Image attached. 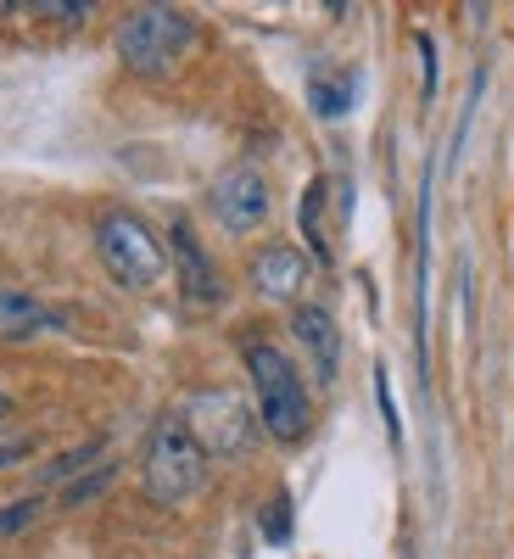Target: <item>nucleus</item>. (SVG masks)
<instances>
[{
  "label": "nucleus",
  "instance_id": "nucleus-17",
  "mask_svg": "<svg viewBox=\"0 0 514 559\" xmlns=\"http://www.w3.org/2000/svg\"><path fill=\"white\" fill-rule=\"evenodd\" d=\"M39 453V431H23V426H0V471H17Z\"/></svg>",
  "mask_w": 514,
  "mask_h": 559
},
{
  "label": "nucleus",
  "instance_id": "nucleus-19",
  "mask_svg": "<svg viewBox=\"0 0 514 559\" xmlns=\"http://www.w3.org/2000/svg\"><path fill=\"white\" fill-rule=\"evenodd\" d=\"M375 392H381V414H386V431H392V442L403 437V426H397V403H392V381H386V369H375Z\"/></svg>",
  "mask_w": 514,
  "mask_h": 559
},
{
  "label": "nucleus",
  "instance_id": "nucleus-1",
  "mask_svg": "<svg viewBox=\"0 0 514 559\" xmlns=\"http://www.w3.org/2000/svg\"><path fill=\"white\" fill-rule=\"evenodd\" d=\"M241 364H247V381H252V408H258L263 437L297 448L313 431V392H308V376L297 369V358L268 336H247Z\"/></svg>",
  "mask_w": 514,
  "mask_h": 559
},
{
  "label": "nucleus",
  "instance_id": "nucleus-15",
  "mask_svg": "<svg viewBox=\"0 0 514 559\" xmlns=\"http://www.w3.org/2000/svg\"><path fill=\"white\" fill-rule=\"evenodd\" d=\"M324 197H331V185L308 179V191H302V236H308V247H313L319 263H331V236H324Z\"/></svg>",
  "mask_w": 514,
  "mask_h": 559
},
{
  "label": "nucleus",
  "instance_id": "nucleus-5",
  "mask_svg": "<svg viewBox=\"0 0 514 559\" xmlns=\"http://www.w3.org/2000/svg\"><path fill=\"white\" fill-rule=\"evenodd\" d=\"M184 426L196 431V442L207 448V459H247L258 448V408L241 397V392H229V386H202L184 397Z\"/></svg>",
  "mask_w": 514,
  "mask_h": 559
},
{
  "label": "nucleus",
  "instance_id": "nucleus-11",
  "mask_svg": "<svg viewBox=\"0 0 514 559\" xmlns=\"http://www.w3.org/2000/svg\"><path fill=\"white\" fill-rule=\"evenodd\" d=\"M101 459H107V442H101V437L73 442V448H62L51 464H39V476H34L39 487H34V492H62V487H68V481H79L84 471H96Z\"/></svg>",
  "mask_w": 514,
  "mask_h": 559
},
{
  "label": "nucleus",
  "instance_id": "nucleus-2",
  "mask_svg": "<svg viewBox=\"0 0 514 559\" xmlns=\"http://www.w3.org/2000/svg\"><path fill=\"white\" fill-rule=\"evenodd\" d=\"M207 471H213V459L196 442V431L184 426V414L179 408L157 414L146 442H140V492H146V503H157V509L191 503L207 487Z\"/></svg>",
  "mask_w": 514,
  "mask_h": 559
},
{
  "label": "nucleus",
  "instance_id": "nucleus-13",
  "mask_svg": "<svg viewBox=\"0 0 514 559\" xmlns=\"http://www.w3.org/2000/svg\"><path fill=\"white\" fill-rule=\"evenodd\" d=\"M118 471H123V459H101L96 471H84L79 481H68L62 492H51V509H84V503H96L101 492H112V481H118Z\"/></svg>",
  "mask_w": 514,
  "mask_h": 559
},
{
  "label": "nucleus",
  "instance_id": "nucleus-9",
  "mask_svg": "<svg viewBox=\"0 0 514 559\" xmlns=\"http://www.w3.org/2000/svg\"><path fill=\"white\" fill-rule=\"evenodd\" d=\"M291 336H297V347L313 369V381L331 386L342 376V324H336V313L324 302H297L291 308Z\"/></svg>",
  "mask_w": 514,
  "mask_h": 559
},
{
  "label": "nucleus",
  "instance_id": "nucleus-12",
  "mask_svg": "<svg viewBox=\"0 0 514 559\" xmlns=\"http://www.w3.org/2000/svg\"><path fill=\"white\" fill-rule=\"evenodd\" d=\"M96 0H0V17H28V23H57V28H79L89 23Z\"/></svg>",
  "mask_w": 514,
  "mask_h": 559
},
{
  "label": "nucleus",
  "instance_id": "nucleus-10",
  "mask_svg": "<svg viewBox=\"0 0 514 559\" xmlns=\"http://www.w3.org/2000/svg\"><path fill=\"white\" fill-rule=\"evenodd\" d=\"M62 331V313L23 286H0V342H39Z\"/></svg>",
  "mask_w": 514,
  "mask_h": 559
},
{
  "label": "nucleus",
  "instance_id": "nucleus-3",
  "mask_svg": "<svg viewBox=\"0 0 514 559\" xmlns=\"http://www.w3.org/2000/svg\"><path fill=\"white\" fill-rule=\"evenodd\" d=\"M96 258L123 292H152L168 280V241L140 218L134 207H101L96 213Z\"/></svg>",
  "mask_w": 514,
  "mask_h": 559
},
{
  "label": "nucleus",
  "instance_id": "nucleus-20",
  "mask_svg": "<svg viewBox=\"0 0 514 559\" xmlns=\"http://www.w3.org/2000/svg\"><path fill=\"white\" fill-rule=\"evenodd\" d=\"M419 57H426V96H437V45H431V34H419Z\"/></svg>",
  "mask_w": 514,
  "mask_h": 559
},
{
  "label": "nucleus",
  "instance_id": "nucleus-21",
  "mask_svg": "<svg viewBox=\"0 0 514 559\" xmlns=\"http://www.w3.org/2000/svg\"><path fill=\"white\" fill-rule=\"evenodd\" d=\"M7 419H12V392L0 386V426H7Z\"/></svg>",
  "mask_w": 514,
  "mask_h": 559
},
{
  "label": "nucleus",
  "instance_id": "nucleus-4",
  "mask_svg": "<svg viewBox=\"0 0 514 559\" xmlns=\"http://www.w3.org/2000/svg\"><path fill=\"white\" fill-rule=\"evenodd\" d=\"M196 45V17L179 7H134L112 28V51L129 73L140 79H163L184 62V51Z\"/></svg>",
  "mask_w": 514,
  "mask_h": 559
},
{
  "label": "nucleus",
  "instance_id": "nucleus-18",
  "mask_svg": "<svg viewBox=\"0 0 514 559\" xmlns=\"http://www.w3.org/2000/svg\"><path fill=\"white\" fill-rule=\"evenodd\" d=\"M263 537L279 548V543H291V498L286 492H274L268 509H263Z\"/></svg>",
  "mask_w": 514,
  "mask_h": 559
},
{
  "label": "nucleus",
  "instance_id": "nucleus-6",
  "mask_svg": "<svg viewBox=\"0 0 514 559\" xmlns=\"http://www.w3.org/2000/svg\"><path fill=\"white\" fill-rule=\"evenodd\" d=\"M207 213L224 236H258L274 213V191H268V174L252 168V163H236L224 168L213 185H207Z\"/></svg>",
  "mask_w": 514,
  "mask_h": 559
},
{
  "label": "nucleus",
  "instance_id": "nucleus-16",
  "mask_svg": "<svg viewBox=\"0 0 514 559\" xmlns=\"http://www.w3.org/2000/svg\"><path fill=\"white\" fill-rule=\"evenodd\" d=\"M45 509H51V498L45 492H23V498H12V503H0V537H23Z\"/></svg>",
  "mask_w": 514,
  "mask_h": 559
},
{
  "label": "nucleus",
  "instance_id": "nucleus-14",
  "mask_svg": "<svg viewBox=\"0 0 514 559\" xmlns=\"http://www.w3.org/2000/svg\"><path fill=\"white\" fill-rule=\"evenodd\" d=\"M308 96H313V112L319 118H347V107L358 96V79L352 73H313Z\"/></svg>",
  "mask_w": 514,
  "mask_h": 559
},
{
  "label": "nucleus",
  "instance_id": "nucleus-7",
  "mask_svg": "<svg viewBox=\"0 0 514 559\" xmlns=\"http://www.w3.org/2000/svg\"><path fill=\"white\" fill-rule=\"evenodd\" d=\"M313 280V263L302 247L291 241H263L252 258H247V286L263 297V302H279V308H297L302 292Z\"/></svg>",
  "mask_w": 514,
  "mask_h": 559
},
{
  "label": "nucleus",
  "instance_id": "nucleus-8",
  "mask_svg": "<svg viewBox=\"0 0 514 559\" xmlns=\"http://www.w3.org/2000/svg\"><path fill=\"white\" fill-rule=\"evenodd\" d=\"M168 269L179 274L184 302H196V308H218V302H224V269H218L213 252L202 247V236L191 229V218H174V229H168Z\"/></svg>",
  "mask_w": 514,
  "mask_h": 559
}]
</instances>
